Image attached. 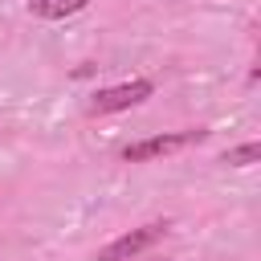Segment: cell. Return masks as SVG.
<instances>
[{
  "label": "cell",
  "mask_w": 261,
  "mask_h": 261,
  "mask_svg": "<svg viewBox=\"0 0 261 261\" xmlns=\"http://www.w3.org/2000/svg\"><path fill=\"white\" fill-rule=\"evenodd\" d=\"M155 94V82L151 77H130V82H118V86H106V90H94L90 102H86V114L102 118V114H122L139 102H147Z\"/></svg>",
  "instance_id": "obj_2"
},
{
  "label": "cell",
  "mask_w": 261,
  "mask_h": 261,
  "mask_svg": "<svg viewBox=\"0 0 261 261\" xmlns=\"http://www.w3.org/2000/svg\"><path fill=\"white\" fill-rule=\"evenodd\" d=\"M94 0H29V12L37 20H69L77 12H86Z\"/></svg>",
  "instance_id": "obj_4"
},
{
  "label": "cell",
  "mask_w": 261,
  "mask_h": 261,
  "mask_svg": "<svg viewBox=\"0 0 261 261\" xmlns=\"http://www.w3.org/2000/svg\"><path fill=\"white\" fill-rule=\"evenodd\" d=\"M208 130L204 126H184V130H163V135H147L139 143H126L122 147V159L126 163H151V159H163V155H175V151H188L196 143H204Z\"/></svg>",
  "instance_id": "obj_1"
},
{
  "label": "cell",
  "mask_w": 261,
  "mask_h": 261,
  "mask_svg": "<svg viewBox=\"0 0 261 261\" xmlns=\"http://www.w3.org/2000/svg\"><path fill=\"white\" fill-rule=\"evenodd\" d=\"M257 159H261V143H257V139L224 151V163H228V167H249V163H257Z\"/></svg>",
  "instance_id": "obj_5"
},
{
  "label": "cell",
  "mask_w": 261,
  "mask_h": 261,
  "mask_svg": "<svg viewBox=\"0 0 261 261\" xmlns=\"http://www.w3.org/2000/svg\"><path fill=\"white\" fill-rule=\"evenodd\" d=\"M147 261H159V257H147Z\"/></svg>",
  "instance_id": "obj_6"
},
{
  "label": "cell",
  "mask_w": 261,
  "mask_h": 261,
  "mask_svg": "<svg viewBox=\"0 0 261 261\" xmlns=\"http://www.w3.org/2000/svg\"><path fill=\"white\" fill-rule=\"evenodd\" d=\"M167 232V220H151V224H139L122 237H114L106 249H98V261H139V253H147L155 241H163Z\"/></svg>",
  "instance_id": "obj_3"
}]
</instances>
